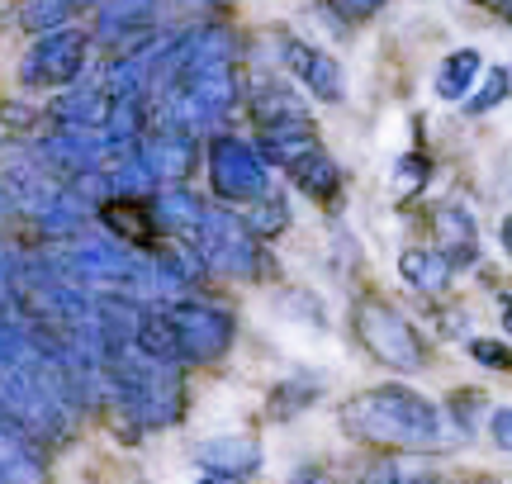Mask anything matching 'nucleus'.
Segmentation results:
<instances>
[{
  "label": "nucleus",
  "instance_id": "17",
  "mask_svg": "<svg viewBox=\"0 0 512 484\" xmlns=\"http://www.w3.org/2000/svg\"><path fill=\"white\" fill-rule=\"evenodd\" d=\"M432 219H437V238H441V252H446V257L456 261H470L475 257V247H479V233H475V214H470V209L465 205H441L437 214H432Z\"/></svg>",
  "mask_w": 512,
  "mask_h": 484
},
{
  "label": "nucleus",
  "instance_id": "19",
  "mask_svg": "<svg viewBox=\"0 0 512 484\" xmlns=\"http://www.w3.org/2000/svg\"><path fill=\"white\" fill-rule=\"evenodd\" d=\"M290 176H294V186L304 190V195H313V200H332V195L342 190V167L323 152V143L313 152H304V157L290 167Z\"/></svg>",
  "mask_w": 512,
  "mask_h": 484
},
{
  "label": "nucleus",
  "instance_id": "35",
  "mask_svg": "<svg viewBox=\"0 0 512 484\" xmlns=\"http://www.w3.org/2000/svg\"><path fill=\"white\" fill-rule=\"evenodd\" d=\"M0 418H5V413H0Z\"/></svg>",
  "mask_w": 512,
  "mask_h": 484
},
{
  "label": "nucleus",
  "instance_id": "3",
  "mask_svg": "<svg viewBox=\"0 0 512 484\" xmlns=\"http://www.w3.org/2000/svg\"><path fill=\"white\" fill-rule=\"evenodd\" d=\"M351 328L366 342V352L375 356V361H384V366H394V371H422V366H427V342H422V333L399 309H389L380 299L356 304Z\"/></svg>",
  "mask_w": 512,
  "mask_h": 484
},
{
  "label": "nucleus",
  "instance_id": "15",
  "mask_svg": "<svg viewBox=\"0 0 512 484\" xmlns=\"http://www.w3.org/2000/svg\"><path fill=\"white\" fill-rule=\"evenodd\" d=\"M399 276L422 290V295H441L451 280H456V261L446 257L441 247H408L399 257Z\"/></svg>",
  "mask_w": 512,
  "mask_h": 484
},
{
  "label": "nucleus",
  "instance_id": "9",
  "mask_svg": "<svg viewBox=\"0 0 512 484\" xmlns=\"http://www.w3.org/2000/svg\"><path fill=\"white\" fill-rule=\"evenodd\" d=\"M138 157H143L147 171L157 176V186H181L185 176L195 171V133L157 124L147 138H138Z\"/></svg>",
  "mask_w": 512,
  "mask_h": 484
},
{
  "label": "nucleus",
  "instance_id": "28",
  "mask_svg": "<svg viewBox=\"0 0 512 484\" xmlns=\"http://www.w3.org/2000/svg\"><path fill=\"white\" fill-rule=\"evenodd\" d=\"M498 318H503V333L512 337V295H503V299H498Z\"/></svg>",
  "mask_w": 512,
  "mask_h": 484
},
{
  "label": "nucleus",
  "instance_id": "6",
  "mask_svg": "<svg viewBox=\"0 0 512 484\" xmlns=\"http://www.w3.org/2000/svg\"><path fill=\"white\" fill-rule=\"evenodd\" d=\"M147 361V356H143ZM119 394H124V404L133 418H143V423H176L185 409V394H181V380L166 371L162 361H147L143 371H124L119 380Z\"/></svg>",
  "mask_w": 512,
  "mask_h": 484
},
{
  "label": "nucleus",
  "instance_id": "31",
  "mask_svg": "<svg viewBox=\"0 0 512 484\" xmlns=\"http://www.w3.org/2000/svg\"><path fill=\"white\" fill-rule=\"evenodd\" d=\"M5 299H10V271L0 266V304H5Z\"/></svg>",
  "mask_w": 512,
  "mask_h": 484
},
{
  "label": "nucleus",
  "instance_id": "22",
  "mask_svg": "<svg viewBox=\"0 0 512 484\" xmlns=\"http://www.w3.org/2000/svg\"><path fill=\"white\" fill-rule=\"evenodd\" d=\"M242 219H247V228H252L256 238H271V233H285V224H290V205L271 190V195L252 200V205H242Z\"/></svg>",
  "mask_w": 512,
  "mask_h": 484
},
{
  "label": "nucleus",
  "instance_id": "16",
  "mask_svg": "<svg viewBox=\"0 0 512 484\" xmlns=\"http://www.w3.org/2000/svg\"><path fill=\"white\" fill-rule=\"evenodd\" d=\"M100 214V224L110 228L114 238L133 242V247H152L157 242V219H152V209H143L138 200H124V195H114V200H105V205L95 209Z\"/></svg>",
  "mask_w": 512,
  "mask_h": 484
},
{
  "label": "nucleus",
  "instance_id": "27",
  "mask_svg": "<svg viewBox=\"0 0 512 484\" xmlns=\"http://www.w3.org/2000/svg\"><path fill=\"white\" fill-rule=\"evenodd\" d=\"M332 5H337L347 19H370L375 10H380V0H332Z\"/></svg>",
  "mask_w": 512,
  "mask_h": 484
},
{
  "label": "nucleus",
  "instance_id": "14",
  "mask_svg": "<svg viewBox=\"0 0 512 484\" xmlns=\"http://www.w3.org/2000/svg\"><path fill=\"white\" fill-rule=\"evenodd\" d=\"M110 105L114 95L105 86H67L62 100H53V124H72V129H105V119H110Z\"/></svg>",
  "mask_w": 512,
  "mask_h": 484
},
{
  "label": "nucleus",
  "instance_id": "2",
  "mask_svg": "<svg viewBox=\"0 0 512 484\" xmlns=\"http://www.w3.org/2000/svg\"><path fill=\"white\" fill-rule=\"evenodd\" d=\"M190 242H195V252H200L204 266H214V271L247 276V280H256L266 271L261 242H256V233L247 228V219L233 214V209H204V224L195 228Z\"/></svg>",
  "mask_w": 512,
  "mask_h": 484
},
{
  "label": "nucleus",
  "instance_id": "1",
  "mask_svg": "<svg viewBox=\"0 0 512 484\" xmlns=\"http://www.w3.org/2000/svg\"><path fill=\"white\" fill-rule=\"evenodd\" d=\"M342 428L370 447H403L422 451L441 437V413L408 385H380L342 404Z\"/></svg>",
  "mask_w": 512,
  "mask_h": 484
},
{
  "label": "nucleus",
  "instance_id": "30",
  "mask_svg": "<svg viewBox=\"0 0 512 484\" xmlns=\"http://www.w3.org/2000/svg\"><path fill=\"white\" fill-rule=\"evenodd\" d=\"M10 157H15V138H5V133H0V167H5Z\"/></svg>",
  "mask_w": 512,
  "mask_h": 484
},
{
  "label": "nucleus",
  "instance_id": "4",
  "mask_svg": "<svg viewBox=\"0 0 512 484\" xmlns=\"http://www.w3.org/2000/svg\"><path fill=\"white\" fill-rule=\"evenodd\" d=\"M86 53H91V34L76 29V24H62V29H48L29 43V53L19 62V81L29 91H67L76 86V76L86 67Z\"/></svg>",
  "mask_w": 512,
  "mask_h": 484
},
{
  "label": "nucleus",
  "instance_id": "29",
  "mask_svg": "<svg viewBox=\"0 0 512 484\" xmlns=\"http://www.w3.org/2000/svg\"><path fill=\"white\" fill-rule=\"evenodd\" d=\"M498 242H503V252L512 257V214H503V224H498Z\"/></svg>",
  "mask_w": 512,
  "mask_h": 484
},
{
  "label": "nucleus",
  "instance_id": "32",
  "mask_svg": "<svg viewBox=\"0 0 512 484\" xmlns=\"http://www.w3.org/2000/svg\"><path fill=\"white\" fill-rule=\"evenodd\" d=\"M5 209H10V195H5V190H0V214H5Z\"/></svg>",
  "mask_w": 512,
  "mask_h": 484
},
{
  "label": "nucleus",
  "instance_id": "24",
  "mask_svg": "<svg viewBox=\"0 0 512 484\" xmlns=\"http://www.w3.org/2000/svg\"><path fill=\"white\" fill-rule=\"evenodd\" d=\"M399 195L403 200H408V195H418V190H427V181H432V162H427V157H413V152H408V157H399Z\"/></svg>",
  "mask_w": 512,
  "mask_h": 484
},
{
  "label": "nucleus",
  "instance_id": "13",
  "mask_svg": "<svg viewBox=\"0 0 512 484\" xmlns=\"http://www.w3.org/2000/svg\"><path fill=\"white\" fill-rule=\"evenodd\" d=\"M204 200L185 186H157L152 190V219L162 233H176V238H195V228L204 224Z\"/></svg>",
  "mask_w": 512,
  "mask_h": 484
},
{
  "label": "nucleus",
  "instance_id": "12",
  "mask_svg": "<svg viewBox=\"0 0 512 484\" xmlns=\"http://www.w3.org/2000/svg\"><path fill=\"white\" fill-rule=\"evenodd\" d=\"M48 470H43V456L34 451V442L24 437L19 423L0 418V484H43Z\"/></svg>",
  "mask_w": 512,
  "mask_h": 484
},
{
  "label": "nucleus",
  "instance_id": "21",
  "mask_svg": "<svg viewBox=\"0 0 512 484\" xmlns=\"http://www.w3.org/2000/svg\"><path fill=\"white\" fill-rule=\"evenodd\" d=\"M252 114L261 119V124H275V119H299V114H304V100H299L294 91H285L280 81H266V86L252 95Z\"/></svg>",
  "mask_w": 512,
  "mask_h": 484
},
{
  "label": "nucleus",
  "instance_id": "10",
  "mask_svg": "<svg viewBox=\"0 0 512 484\" xmlns=\"http://www.w3.org/2000/svg\"><path fill=\"white\" fill-rule=\"evenodd\" d=\"M318 148V133H313V119L309 114H299V119H275V124H261L256 133V152L275 162V167L290 171L304 152Z\"/></svg>",
  "mask_w": 512,
  "mask_h": 484
},
{
  "label": "nucleus",
  "instance_id": "7",
  "mask_svg": "<svg viewBox=\"0 0 512 484\" xmlns=\"http://www.w3.org/2000/svg\"><path fill=\"white\" fill-rule=\"evenodd\" d=\"M166 314L176 323V337H181L185 361H214V356L228 352V342L238 333V323L228 309H214V304H166Z\"/></svg>",
  "mask_w": 512,
  "mask_h": 484
},
{
  "label": "nucleus",
  "instance_id": "26",
  "mask_svg": "<svg viewBox=\"0 0 512 484\" xmlns=\"http://www.w3.org/2000/svg\"><path fill=\"white\" fill-rule=\"evenodd\" d=\"M489 437L498 442V451H508L512 456V404H503V409L489 413Z\"/></svg>",
  "mask_w": 512,
  "mask_h": 484
},
{
  "label": "nucleus",
  "instance_id": "23",
  "mask_svg": "<svg viewBox=\"0 0 512 484\" xmlns=\"http://www.w3.org/2000/svg\"><path fill=\"white\" fill-rule=\"evenodd\" d=\"M0 124L10 133H43V124H48V110L38 114L34 105H19V100H5L0 105Z\"/></svg>",
  "mask_w": 512,
  "mask_h": 484
},
{
  "label": "nucleus",
  "instance_id": "20",
  "mask_svg": "<svg viewBox=\"0 0 512 484\" xmlns=\"http://www.w3.org/2000/svg\"><path fill=\"white\" fill-rule=\"evenodd\" d=\"M508 95H512V72H508V67H484V76L475 81V91L465 95L460 105H465V114H470V119H479V114H494Z\"/></svg>",
  "mask_w": 512,
  "mask_h": 484
},
{
  "label": "nucleus",
  "instance_id": "5",
  "mask_svg": "<svg viewBox=\"0 0 512 484\" xmlns=\"http://www.w3.org/2000/svg\"><path fill=\"white\" fill-rule=\"evenodd\" d=\"M209 190L219 195L223 205H252L261 195H271V171H266V157L242 143L233 133H223L209 143Z\"/></svg>",
  "mask_w": 512,
  "mask_h": 484
},
{
  "label": "nucleus",
  "instance_id": "25",
  "mask_svg": "<svg viewBox=\"0 0 512 484\" xmlns=\"http://www.w3.org/2000/svg\"><path fill=\"white\" fill-rule=\"evenodd\" d=\"M470 356L484 361V366H494V371H512V352L494 337H470Z\"/></svg>",
  "mask_w": 512,
  "mask_h": 484
},
{
  "label": "nucleus",
  "instance_id": "8",
  "mask_svg": "<svg viewBox=\"0 0 512 484\" xmlns=\"http://www.w3.org/2000/svg\"><path fill=\"white\" fill-rule=\"evenodd\" d=\"M280 67L313 95V100H323V105H342V95H347V76H342V62L323 48H313L304 38H280Z\"/></svg>",
  "mask_w": 512,
  "mask_h": 484
},
{
  "label": "nucleus",
  "instance_id": "11",
  "mask_svg": "<svg viewBox=\"0 0 512 484\" xmlns=\"http://www.w3.org/2000/svg\"><path fill=\"white\" fill-rule=\"evenodd\" d=\"M195 456L219 480H247V475L261 470V447H256L252 437H204L200 447H195Z\"/></svg>",
  "mask_w": 512,
  "mask_h": 484
},
{
  "label": "nucleus",
  "instance_id": "18",
  "mask_svg": "<svg viewBox=\"0 0 512 484\" xmlns=\"http://www.w3.org/2000/svg\"><path fill=\"white\" fill-rule=\"evenodd\" d=\"M479 76H484V57H479V48H456V53L437 67L432 91H437L441 100H465V95L475 91Z\"/></svg>",
  "mask_w": 512,
  "mask_h": 484
},
{
  "label": "nucleus",
  "instance_id": "34",
  "mask_svg": "<svg viewBox=\"0 0 512 484\" xmlns=\"http://www.w3.org/2000/svg\"><path fill=\"white\" fill-rule=\"evenodd\" d=\"M498 5H503V15H508V19H512V0H498Z\"/></svg>",
  "mask_w": 512,
  "mask_h": 484
},
{
  "label": "nucleus",
  "instance_id": "33",
  "mask_svg": "<svg viewBox=\"0 0 512 484\" xmlns=\"http://www.w3.org/2000/svg\"><path fill=\"white\" fill-rule=\"evenodd\" d=\"M195 484H228V480H219V475H209V480H195Z\"/></svg>",
  "mask_w": 512,
  "mask_h": 484
}]
</instances>
